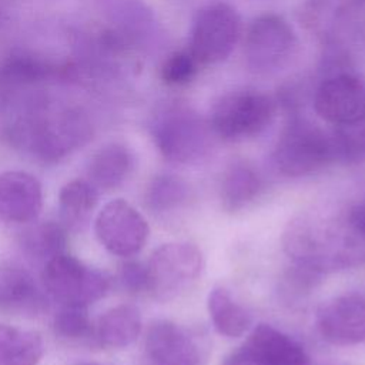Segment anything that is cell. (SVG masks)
<instances>
[{
  "mask_svg": "<svg viewBox=\"0 0 365 365\" xmlns=\"http://www.w3.org/2000/svg\"><path fill=\"white\" fill-rule=\"evenodd\" d=\"M7 133L14 147L43 163H56L84 145L93 128L77 108L37 104L14 118Z\"/></svg>",
  "mask_w": 365,
  "mask_h": 365,
  "instance_id": "obj_1",
  "label": "cell"
},
{
  "mask_svg": "<svg viewBox=\"0 0 365 365\" xmlns=\"http://www.w3.org/2000/svg\"><path fill=\"white\" fill-rule=\"evenodd\" d=\"M282 241L294 265L319 275L365 261V252L351 240L339 217L301 215L289 222Z\"/></svg>",
  "mask_w": 365,
  "mask_h": 365,
  "instance_id": "obj_2",
  "label": "cell"
},
{
  "mask_svg": "<svg viewBox=\"0 0 365 365\" xmlns=\"http://www.w3.org/2000/svg\"><path fill=\"white\" fill-rule=\"evenodd\" d=\"M336 160L332 135L305 118H292L281 131L274 151L275 168L288 177L312 174Z\"/></svg>",
  "mask_w": 365,
  "mask_h": 365,
  "instance_id": "obj_3",
  "label": "cell"
},
{
  "mask_svg": "<svg viewBox=\"0 0 365 365\" xmlns=\"http://www.w3.org/2000/svg\"><path fill=\"white\" fill-rule=\"evenodd\" d=\"M153 140L161 155L177 164L201 160L210 150V128L190 107L174 104L161 110L151 124Z\"/></svg>",
  "mask_w": 365,
  "mask_h": 365,
  "instance_id": "obj_4",
  "label": "cell"
},
{
  "mask_svg": "<svg viewBox=\"0 0 365 365\" xmlns=\"http://www.w3.org/2000/svg\"><path fill=\"white\" fill-rule=\"evenodd\" d=\"M41 279L47 294L61 305L87 308L101 299L110 288L106 274L66 252L44 264Z\"/></svg>",
  "mask_w": 365,
  "mask_h": 365,
  "instance_id": "obj_5",
  "label": "cell"
},
{
  "mask_svg": "<svg viewBox=\"0 0 365 365\" xmlns=\"http://www.w3.org/2000/svg\"><path fill=\"white\" fill-rule=\"evenodd\" d=\"M147 267L148 294L171 301L188 291L202 269V254L190 242H167L153 251Z\"/></svg>",
  "mask_w": 365,
  "mask_h": 365,
  "instance_id": "obj_6",
  "label": "cell"
},
{
  "mask_svg": "<svg viewBox=\"0 0 365 365\" xmlns=\"http://www.w3.org/2000/svg\"><path fill=\"white\" fill-rule=\"evenodd\" d=\"M274 101L255 90L232 91L222 96L211 111V130L225 140L259 134L272 120Z\"/></svg>",
  "mask_w": 365,
  "mask_h": 365,
  "instance_id": "obj_7",
  "label": "cell"
},
{
  "mask_svg": "<svg viewBox=\"0 0 365 365\" xmlns=\"http://www.w3.org/2000/svg\"><path fill=\"white\" fill-rule=\"evenodd\" d=\"M145 365H204L208 345L198 332L168 319H157L145 331Z\"/></svg>",
  "mask_w": 365,
  "mask_h": 365,
  "instance_id": "obj_8",
  "label": "cell"
},
{
  "mask_svg": "<svg viewBox=\"0 0 365 365\" xmlns=\"http://www.w3.org/2000/svg\"><path fill=\"white\" fill-rule=\"evenodd\" d=\"M241 21L234 7L215 1L202 7L192 24L190 53L197 63L212 64L224 60L240 36Z\"/></svg>",
  "mask_w": 365,
  "mask_h": 365,
  "instance_id": "obj_9",
  "label": "cell"
},
{
  "mask_svg": "<svg viewBox=\"0 0 365 365\" xmlns=\"http://www.w3.org/2000/svg\"><path fill=\"white\" fill-rule=\"evenodd\" d=\"M295 44V34L282 17L272 13L261 14L254 19L245 34L247 66L257 73L278 70L289 60Z\"/></svg>",
  "mask_w": 365,
  "mask_h": 365,
  "instance_id": "obj_10",
  "label": "cell"
},
{
  "mask_svg": "<svg viewBox=\"0 0 365 365\" xmlns=\"http://www.w3.org/2000/svg\"><path fill=\"white\" fill-rule=\"evenodd\" d=\"M94 232L108 252L130 258L143 250L150 228L140 211L125 200L117 198L98 211L94 221Z\"/></svg>",
  "mask_w": 365,
  "mask_h": 365,
  "instance_id": "obj_11",
  "label": "cell"
},
{
  "mask_svg": "<svg viewBox=\"0 0 365 365\" xmlns=\"http://www.w3.org/2000/svg\"><path fill=\"white\" fill-rule=\"evenodd\" d=\"M317 328L324 341L338 346L365 342V295L345 292L324 304L317 315Z\"/></svg>",
  "mask_w": 365,
  "mask_h": 365,
  "instance_id": "obj_12",
  "label": "cell"
},
{
  "mask_svg": "<svg viewBox=\"0 0 365 365\" xmlns=\"http://www.w3.org/2000/svg\"><path fill=\"white\" fill-rule=\"evenodd\" d=\"M317 113L334 125H345L365 115V81L348 73L335 74L318 87Z\"/></svg>",
  "mask_w": 365,
  "mask_h": 365,
  "instance_id": "obj_13",
  "label": "cell"
},
{
  "mask_svg": "<svg viewBox=\"0 0 365 365\" xmlns=\"http://www.w3.org/2000/svg\"><path fill=\"white\" fill-rule=\"evenodd\" d=\"M43 205L38 180L26 171L0 173V221L24 224L37 218Z\"/></svg>",
  "mask_w": 365,
  "mask_h": 365,
  "instance_id": "obj_14",
  "label": "cell"
},
{
  "mask_svg": "<svg viewBox=\"0 0 365 365\" xmlns=\"http://www.w3.org/2000/svg\"><path fill=\"white\" fill-rule=\"evenodd\" d=\"M241 349L259 365H309L304 346L269 324H258Z\"/></svg>",
  "mask_w": 365,
  "mask_h": 365,
  "instance_id": "obj_15",
  "label": "cell"
},
{
  "mask_svg": "<svg viewBox=\"0 0 365 365\" xmlns=\"http://www.w3.org/2000/svg\"><path fill=\"white\" fill-rule=\"evenodd\" d=\"M47 309L44 294L30 272L21 268L0 271V311L19 315H38Z\"/></svg>",
  "mask_w": 365,
  "mask_h": 365,
  "instance_id": "obj_16",
  "label": "cell"
},
{
  "mask_svg": "<svg viewBox=\"0 0 365 365\" xmlns=\"http://www.w3.org/2000/svg\"><path fill=\"white\" fill-rule=\"evenodd\" d=\"M141 332V314L131 304H121L107 309L94 325L96 344L106 348H125Z\"/></svg>",
  "mask_w": 365,
  "mask_h": 365,
  "instance_id": "obj_17",
  "label": "cell"
},
{
  "mask_svg": "<svg viewBox=\"0 0 365 365\" xmlns=\"http://www.w3.org/2000/svg\"><path fill=\"white\" fill-rule=\"evenodd\" d=\"M133 170V154L121 143L100 147L87 165L88 181L96 188L113 190L120 187Z\"/></svg>",
  "mask_w": 365,
  "mask_h": 365,
  "instance_id": "obj_18",
  "label": "cell"
},
{
  "mask_svg": "<svg viewBox=\"0 0 365 365\" xmlns=\"http://www.w3.org/2000/svg\"><path fill=\"white\" fill-rule=\"evenodd\" d=\"M98 202L97 188L88 180H71L58 192L61 224L71 231L83 230Z\"/></svg>",
  "mask_w": 365,
  "mask_h": 365,
  "instance_id": "obj_19",
  "label": "cell"
},
{
  "mask_svg": "<svg viewBox=\"0 0 365 365\" xmlns=\"http://www.w3.org/2000/svg\"><path fill=\"white\" fill-rule=\"evenodd\" d=\"M262 190L259 174L245 163L230 165L221 180V205L228 212H237L254 202Z\"/></svg>",
  "mask_w": 365,
  "mask_h": 365,
  "instance_id": "obj_20",
  "label": "cell"
},
{
  "mask_svg": "<svg viewBox=\"0 0 365 365\" xmlns=\"http://www.w3.org/2000/svg\"><path fill=\"white\" fill-rule=\"evenodd\" d=\"M43 354L44 344L38 332L0 324V365H37Z\"/></svg>",
  "mask_w": 365,
  "mask_h": 365,
  "instance_id": "obj_21",
  "label": "cell"
},
{
  "mask_svg": "<svg viewBox=\"0 0 365 365\" xmlns=\"http://www.w3.org/2000/svg\"><path fill=\"white\" fill-rule=\"evenodd\" d=\"M207 308L218 334L228 338H238L250 329V312L224 287H214L210 291Z\"/></svg>",
  "mask_w": 365,
  "mask_h": 365,
  "instance_id": "obj_22",
  "label": "cell"
},
{
  "mask_svg": "<svg viewBox=\"0 0 365 365\" xmlns=\"http://www.w3.org/2000/svg\"><path fill=\"white\" fill-rule=\"evenodd\" d=\"M66 231L67 228L61 222L46 221L37 224L21 235V247L30 258L46 264L50 258L66 252Z\"/></svg>",
  "mask_w": 365,
  "mask_h": 365,
  "instance_id": "obj_23",
  "label": "cell"
},
{
  "mask_svg": "<svg viewBox=\"0 0 365 365\" xmlns=\"http://www.w3.org/2000/svg\"><path fill=\"white\" fill-rule=\"evenodd\" d=\"M190 197L188 184L171 174L155 175L145 190V205L155 214H165L181 208Z\"/></svg>",
  "mask_w": 365,
  "mask_h": 365,
  "instance_id": "obj_24",
  "label": "cell"
},
{
  "mask_svg": "<svg viewBox=\"0 0 365 365\" xmlns=\"http://www.w3.org/2000/svg\"><path fill=\"white\" fill-rule=\"evenodd\" d=\"M54 334L67 342H96L94 324L86 307L61 305L53 321Z\"/></svg>",
  "mask_w": 365,
  "mask_h": 365,
  "instance_id": "obj_25",
  "label": "cell"
},
{
  "mask_svg": "<svg viewBox=\"0 0 365 365\" xmlns=\"http://www.w3.org/2000/svg\"><path fill=\"white\" fill-rule=\"evenodd\" d=\"M331 135L335 145L336 160H365V115L354 123L338 125Z\"/></svg>",
  "mask_w": 365,
  "mask_h": 365,
  "instance_id": "obj_26",
  "label": "cell"
},
{
  "mask_svg": "<svg viewBox=\"0 0 365 365\" xmlns=\"http://www.w3.org/2000/svg\"><path fill=\"white\" fill-rule=\"evenodd\" d=\"M51 68L31 56H16L9 58L0 68V78L13 84L38 81L50 74Z\"/></svg>",
  "mask_w": 365,
  "mask_h": 365,
  "instance_id": "obj_27",
  "label": "cell"
},
{
  "mask_svg": "<svg viewBox=\"0 0 365 365\" xmlns=\"http://www.w3.org/2000/svg\"><path fill=\"white\" fill-rule=\"evenodd\" d=\"M197 60L188 51L171 54L161 68V77L168 84H185L197 71Z\"/></svg>",
  "mask_w": 365,
  "mask_h": 365,
  "instance_id": "obj_28",
  "label": "cell"
},
{
  "mask_svg": "<svg viewBox=\"0 0 365 365\" xmlns=\"http://www.w3.org/2000/svg\"><path fill=\"white\" fill-rule=\"evenodd\" d=\"M339 218L351 240L365 251V195L349 204Z\"/></svg>",
  "mask_w": 365,
  "mask_h": 365,
  "instance_id": "obj_29",
  "label": "cell"
},
{
  "mask_svg": "<svg viewBox=\"0 0 365 365\" xmlns=\"http://www.w3.org/2000/svg\"><path fill=\"white\" fill-rule=\"evenodd\" d=\"M118 281L124 289L133 294L148 292V275L145 264L138 261H125L120 265Z\"/></svg>",
  "mask_w": 365,
  "mask_h": 365,
  "instance_id": "obj_30",
  "label": "cell"
},
{
  "mask_svg": "<svg viewBox=\"0 0 365 365\" xmlns=\"http://www.w3.org/2000/svg\"><path fill=\"white\" fill-rule=\"evenodd\" d=\"M222 365H259L257 361H254L250 355H247L241 348L231 352L225 359Z\"/></svg>",
  "mask_w": 365,
  "mask_h": 365,
  "instance_id": "obj_31",
  "label": "cell"
},
{
  "mask_svg": "<svg viewBox=\"0 0 365 365\" xmlns=\"http://www.w3.org/2000/svg\"><path fill=\"white\" fill-rule=\"evenodd\" d=\"M78 365H98V364H90V362H87V364H78Z\"/></svg>",
  "mask_w": 365,
  "mask_h": 365,
  "instance_id": "obj_32",
  "label": "cell"
}]
</instances>
